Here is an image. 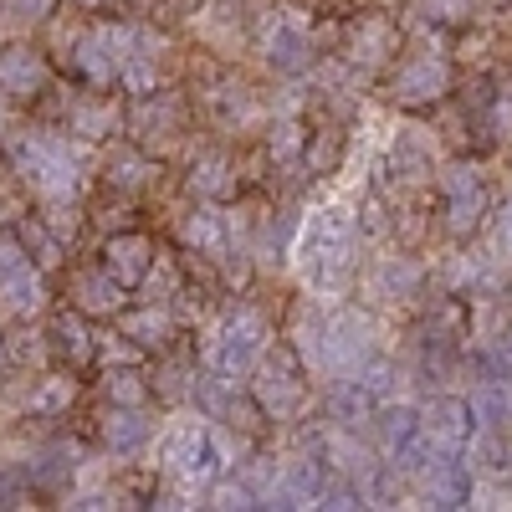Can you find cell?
I'll use <instances>...</instances> for the list:
<instances>
[{
    "mask_svg": "<svg viewBox=\"0 0 512 512\" xmlns=\"http://www.w3.org/2000/svg\"><path fill=\"white\" fill-rule=\"evenodd\" d=\"M16 175L21 185L41 200V205H52V200H77L82 185H88V144L72 139V134H26L16 139Z\"/></svg>",
    "mask_w": 512,
    "mask_h": 512,
    "instance_id": "cell-1",
    "label": "cell"
},
{
    "mask_svg": "<svg viewBox=\"0 0 512 512\" xmlns=\"http://www.w3.org/2000/svg\"><path fill=\"white\" fill-rule=\"evenodd\" d=\"M262 359H267V318H262V313H251V308L231 313L226 328L205 344V364L216 369L226 384L251 379Z\"/></svg>",
    "mask_w": 512,
    "mask_h": 512,
    "instance_id": "cell-2",
    "label": "cell"
},
{
    "mask_svg": "<svg viewBox=\"0 0 512 512\" xmlns=\"http://www.w3.org/2000/svg\"><path fill=\"white\" fill-rule=\"evenodd\" d=\"M251 395H256V405H262L272 420H287V415L303 410L308 384H303V374H297L292 354H277L272 359V349H267V359L256 364V374H251Z\"/></svg>",
    "mask_w": 512,
    "mask_h": 512,
    "instance_id": "cell-3",
    "label": "cell"
},
{
    "mask_svg": "<svg viewBox=\"0 0 512 512\" xmlns=\"http://www.w3.org/2000/svg\"><path fill=\"white\" fill-rule=\"evenodd\" d=\"M308 52H313V31H308V21L303 16H272L267 26H262V57H267V67H282V72H297L308 62Z\"/></svg>",
    "mask_w": 512,
    "mask_h": 512,
    "instance_id": "cell-4",
    "label": "cell"
},
{
    "mask_svg": "<svg viewBox=\"0 0 512 512\" xmlns=\"http://www.w3.org/2000/svg\"><path fill=\"white\" fill-rule=\"evenodd\" d=\"M446 88H451V72H446V57H436V52H415L395 72V103H431Z\"/></svg>",
    "mask_w": 512,
    "mask_h": 512,
    "instance_id": "cell-5",
    "label": "cell"
},
{
    "mask_svg": "<svg viewBox=\"0 0 512 512\" xmlns=\"http://www.w3.org/2000/svg\"><path fill=\"white\" fill-rule=\"evenodd\" d=\"M72 308L88 313V318H113V313H123V282H118L108 267L77 272V277H72Z\"/></svg>",
    "mask_w": 512,
    "mask_h": 512,
    "instance_id": "cell-6",
    "label": "cell"
},
{
    "mask_svg": "<svg viewBox=\"0 0 512 512\" xmlns=\"http://www.w3.org/2000/svg\"><path fill=\"white\" fill-rule=\"evenodd\" d=\"M154 241L149 236H139V231H123V236H113L108 246H103V267L123 282V287H139L144 282V272L154 267Z\"/></svg>",
    "mask_w": 512,
    "mask_h": 512,
    "instance_id": "cell-7",
    "label": "cell"
},
{
    "mask_svg": "<svg viewBox=\"0 0 512 512\" xmlns=\"http://www.w3.org/2000/svg\"><path fill=\"white\" fill-rule=\"evenodd\" d=\"M47 57L31 52V47H0V88L11 98H36L47 88Z\"/></svg>",
    "mask_w": 512,
    "mask_h": 512,
    "instance_id": "cell-8",
    "label": "cell"
},
{
    "mask_svg": "<svg viewBox=\"0 0 512 512\" xmlns=\"http://www.w3.org/2000/svg\"><path fill=\"white\" fill-rule=\"evenodd\" d=\"M180 241L185 246H195L200 256H221L231 251V226H226V210H210V205H200V210H190V216L180 221Z\"/></svg>",
    "mask_w": 512,
    "mask_h": 512,
    "instance_id": "cell-9",
    "label": "cell"
},
{
    "mask_svg": "<svg viewBox=\"0 0 512 512\" xmlns=\"http://www.w3.org/2000/svg\"><path fill=\"white\" fill-rule=\"evenodd\" d=\"M180 123V103L169 93H144L134 103V113H128V128L139 134V144H154V139H169Z\"/></svg>",
    "mask_w": 512,
    "mask_h": 512,
    "instance_id": "cell-10",
    "label": "cell"
},
{
    "mask_svg": "<svg viewBox=\"0 0 512 512\" xmlns=\"http://www.w3.org/2000/svg\"><path fill=\"white\" fill-rule=\"evenodd\" d=\"M41 308H47V282H41L36 267H21L16 277L0 282V313H11V318H36Z\"/></svg>",
    "mask_w": 512,
    "mask_h": 512,
    "instance_id": "cell-11",
    "label": "cell"
},
{
    "mask_svg": "<svg viewBox=\"0 0 512 512\" xmlns=\"http://www.w3.org/2000/svg\"><path fill=\"white\" fill-rule=\"evenodd\" d=\"M118 128V108L108 98H77L72 113H67V134L82 139V144H103Z\"/></svg>",
    "mask_w": 512,
    "mask_h": 512,
    "instance_id": "cell-12",
    "label": "cell"
},
{
    "mask_svg": "<svg viewBox=\"0 0 512 512\" xmlns=\"http://www.w3.org/2000/svg\"><path fill=\"white\" fill-rule=\"evenodd\" d=\"M190 190L200 200H231L236 195V164L226 154H200L190 169Z\"/></svg>",
    "mask_w": 512,
    "mask_h": 512,
    "instance_id": "cell-13",
    "label": "cell"
},
{
    "mask_svg": "<svg viewBox=\"0 0 512 512\" xmlns=\"http://www.w3.org/2000/svg\"><path fill=\"white\" fill-rule=\"evenodd\" d=\"M103 441L113 456H134L144 441H149V420L139 415V405H118L108 420H103Z\"/></svg>",
    "mask_w": 512,
    "mask_h": 512,
    "instance_id": "cell-14",
    "label": "cell"
},
{
    "mask_svg": "<svg viewBox=\"0 0 512 512\" xmlns=\"http://www.w3.org/2000/svg\"><path fill=\"white\" fill-rule=\"evenodd\" d=\"M169 333H175V318H169L164 308H154V303L123 313V338H134L139 349H164Z\"/></svg>",
    "mask_w": 512,
    "mask_h": 512,
    "instance_id": "cell-15",
    "label": "cell"
},
{
    "mask_svg": "<svg viewBox=\"0 0 512 512\" xmlns=\"http://www.w3.org/2000/svg\"><path fill=\"white\" fill-rule=\"evenodd\" d=\"M415 287H420V267L410 262V256H384V262L374 267V277H369L374 297H410Z\"/></svg>",
    "mask_w": 512,
    "mask_h": 512,
    "instance_id": "cell-16",
    "label": "cell"
},
{
    "mask_svg": "<svg viewBox=\"0 0 512 512\" xmlns=\"http://www.w3.org/2000/svg\"><path fill=\"white\" fill-rule=\"evenodd\" d=\"M72 400H77L72 374H41V384L26 395V410L31 415H62V410H72Z\"/></svg>",
    "mask_w": 512,
    "mask_h": 512,
    "instance_id": "cell-17",
    "label": "cell"
},
{
    "mask_svg": "<svg viewBox=\"0 0 512 512\" xmlns=\"http://www.w3.org/2000/svg\"><path fill=\"white\" fill-rule=\"evenodd\" d=\"M400 47V36H395V26H384V21H364L359 31H354V62L359 67H379L384 57H390Z\"/></svg>",
    "mask_w": 512,
    "mask_h": 512,
    "instance_id": "cell-18",
    "label": "cell"
},
{
    "mask_svg": "<svg viewBox=\"0 0 512 512\" xmlns=\"http://www.w3.org/2000/svg\"><path fill=\"white\" fill-rule=\"evenodd\" d=\"M67 57H72V67H77L82 77H93V82H113V77H118V62L108 57V47H103V36H98V31L77 36V47H72Z\"/></svg>",
    "mask_w": 512,
    "mask_h": 512,
    "instance_id": "cell-19",
    "label": "cell"
},
{
    "mask_svg": "<svg viewBox=\"0 0 512 512\" xmlns=\"http://www.w3.org/2000/svg\"><path fill=\"white\" fill-rule=\"evenodd\" d=\"M149 175H154V164H149L144 149H113L108 154V185L139 190V185H149Z\"/></svg>",
    "mask_w": 512,
    "mask_h": 512,
    "instance_id": "cell-20",
    "label": "cell"
},
{
    "mask_svg": "<svg viewBox=\"0 0 512 512\" xmlns=\"http://www.w3.org/2000/svg\"><path fill=\"white\" fill-rule=\"evenodd\" d=\"M210 103H216V113H221L231 128H246V123L262 118V108H256V98L241 88V82H221V88L210 93Z\"/></svg>",
    "mask_w": 512,
    "mask_h": 512,
    "instance_id": "cell-21",
    "label": "cell"
},
{
    "mask_svg": "<svg viewBox=\"0 0 512 512\" xmlns=\"http://www.w3.org/2000/svg\"><path fill=\"white\" fill-rule=\"evenodd\" d=\"M21 241H26V251L36 256V267L41 272H52V267H62V236L47 226V221H21Z\"/></svg>",
    "mask_w": 512,
    "mask_h": 512,
    "instance_id": "cell-22",
    "label": "cell"
},
{
    "mask_svg": "<svg viewBox=\"0 0 512 512\" xmlns=\"http://www.w3.org/2000/svg\"><path fill=\"white\" fill-rule=\"evenodd\" d=\"M52 16V0H0V36L31 31Z\"/></svg>",
    "mask_w": 512,
    "mask_h": 512,
    "instance_id": "cell-23",
    "label": "cell"
},
{
    "mask_svg": "<svg viewBox=\"0 0 512 512\" xmlns=\"http://www.w3.org/2000/svg\"><path fill=\"white\" fill-rule=\"evenodd\" d=\"M57 349L62 354H72V359H93V333H88V323H82V313H62L57 318Z\"/></svg>",
    "mask_w": 512,
    "mask_h": 512,
    "instance_id": "cell-24",
    "label": "cell"
},
{
    "mask_svg": "<svg viewBox=\"0 0 512 512\" xmlns=\"http://www.w3.org/2000/svg\"><path fill=\"white\" fill-rule=\"evenodd\" d=\"M139 287H144L149 303H164V297H175V292H180V267L169 262V256H154V267L144 272Z\"/></svg>",
    "mask_w": 512,
    "mask_h": 512,
    "instance_id": "cell-25",
    "label": "cell"
},
{
    "mask_svg": "<svg viewBox=\"0 0 512 512\" xmlns=\"http://www.w3.org/2000/svg\"><path fill=\"white\" fill-rule=\"evenodd\" d=\"M108 400L113 405H144L149 400V384L139 369H108Z\"/></svg>",
    "mask_w": 512,
    "mask_h": 512,
    "instance_id": "cell-26",
    "label": "cell"
},
{
    "mask_svg": "<svg viewBox=\"0 0 512 512\" xmlns=\"http://www.w3.org/2000/svg\"><path fill=\"white\" fill-rule=\"evenodd\" d=\"M482 190V175H477V164H446L441 169V195L456 200V195H477Z\"/></svg>",
    "mask_w": 512,
    "mask_h": 512,
    "instance_id": "cell-27",
    "label": "cell"
},
{
    "mask_svg": "<svg viewBox=\"0 0 512 512\" xmlns=\"http://www.w3.org/2000/svg\"><path fill=\"white\" fill-rule=\"evenodd\" d=\"M272 159L277 164H287V159H297V154H303V134H297V123L292 118H272Z\"/></svg>",
    "mask_w": 512,
    "mask_h": 512,
    "instance_id": "cell-28",
    "label": "cell"
},
{
    "mask_svg": "<svg viewBox=\"0 0 512 512\" xmlns=\"http://www.w3.org/2000/svg\"><path fill=\"white\" fill-rule=\"evenodd\" d=\"M477 210H482V190H477V195H456V200H451V216H446L451 236L472 231V226H477Z\"/></svg>",
    "mask_w": 512,
    "mask_h": 512,
    "instance_id": "cell-29",
    "label": "cell"
},
{
    "mask_svg": "<svg viewBox=\"0 0 512 512\" xmlns=\"http://www.w3.org/2000/svg\"><path fill=\"white\" fill-rule=\"evenodd\" d=\"M26 256H31V251H26V241H21V236H6V231H0V282L16 277L21 267H31Z\"/></svg>",
    "mask_w": 512,
    "mask_h": 512,
    "instance_id": "cell-30",
    "label": "cell"
},
{
    "mask_svg": "<svg viewBox=\"0 0 512 512\" xmlns=\"http://www.w3.org/2000/svg\"><path fill=\"white\" fill-rule=\"evenodd\" d=\"M487 256H497V262H512V210H502V216L492 221V236H487Z\"/></svg>",
    "mask_w": 512,
    "mask_h": 512,
    "instance_id": "cell-31",
    "label": "cell"
},
{
    "mask_svg": "<svg viewBox=\"0 0 512 512\" xmlns=\"http://www.w3.org/2000/svg\"><path fill=\"white\" fill-rule=\"evenodd\" d=\"M47 226L67 241V236H77V200H52L47 205Z\"/></svg>",
    "mask_w": 512,
    "mask_h": 512,
    "instance_id": "cell-32",
    "label": "cell"
},
{
    "mask_svg": "<svg viewBox=\"0 0 512 512\" xmlns=\"http://www.w3.org/2000/svg\"><path fill=\"white\" fill-rule=\"evenodd\" d=\"M308 164L318 169V175H328V169L338 164V134H323V139H313V144H308Z\"/></svg>",
    "mask_w": 512,
    "mask_h": 512,
    "instance_id": "cell-33",
    "label": "cell"
},
{
    "mask_svg": "<svg viewBox=\"0 0 512 512\" xmlns=\"http://www.w3.org/2000/svg\"><path fill=\"white\" fill-rule=\"evenodd\" d=\"M6 354L21 359V364H26V359H41V338H36V333H16V344H6Z\"/></svg>",
    "mask_w": 512,
    "mask_h": 512,
    "instance_id": "cell-34",
    "label": "cell"
},
{
    "mask_svg": "<svg viewBox=\"0 0 512 512\" xmlns=\"http://www.w3.org/2000/svg\"><path fill=\"white\" fill-rule=\"evenodd\" d=\"M103 359L113 364V359H134V349H123V344H113V338H108V344H103Z\"/></svg>",
    "mask_w": 512,
    "mask_h": 512,
    "instance_id": "cell-35",
    "label": "cell"
},
{
    "mask_svg": "<svg viewBox=\"0 0 512 512\" xmlns=\"http://www.w3.org/2000/svg\"><path fill=\"white\" fill-rule=\"evenodd\" d=\"M6 123H11V93L0 88V134H6Z\"/></svg>",
    "mask_w": 512,
    "mask_h": 512,
    "instance_id": "cell-36",
    "label": "cell"
},
{
    "mask_svg": "<svg viewBox=\"0 0 512 512\" xmlns=\"http://www.w3.org/2000/svg\"><path fill=\"white\" fill-rule=\"evenodd\" d=\"M72 6H82V11H98V6H108V0H72Z\"/></svg>",
    "mask_w": 512,
    "mask_h": 512,
    "instance_id": "cell-37",
    "label": "cell"
},
{
    "mask_svg": "<svg viewBox=\"0 0 512 512\" xmlns=\"http://www.w3.org/2000/svg\"><path fill=\"white\" fill-rule=\"evenodd\" d=\"M0 359H6V338H0Z\"/></svg>",
    "mask_w": 512,
    "mask_h": 512,
    "instance_id": "cell-38",
    "label": "cell"
}]
</instances>
